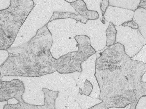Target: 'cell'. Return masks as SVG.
I'll use <instances>...</instances> for the list:
<instances>
[{"label":"cell","instance_id":"obj_10","mask_svg":"<svg viewBox=\"0 0 146 109\" xmlns=\"http://www.w3.org/2000/svg\"><path fill=\"white\" fill-rule=\"evenodd\" d=\"M93 89V86L89 81L86 80L84 85V94L89 96Z\"/></svg>","mask_w":146,"mask_h":109},{"label":"cell","instance_id":"obj_3","mask_svg":"<svg viewBox=\"0 0 146 109\" xmlns=\"http://www.w3.org/2000/svg\"><path fill=\"white\" fill-rule=\"evenodd\" d=\"M7 9L0 10V50L11 47L18 32L34 9L33 0H11Z\"/></svg>","mask_w":146,"mask_h":109},{"label":"cell","instance_id":"obj_6","mask_svg":"<svg viewBox=\"0 0 146 109\" xmlns=\"http://www.w3.org/2000/svg\"><path fill=\"white\" fill-rule=\"evenodd\" d=\"M141 0H109L110 6L132 10L135 12L139 7Z\"/></svg>","mask_w":146,"mask_h":109},{"label":"cell","instance_id":"obj_12","mask_svg":"<svg viewBox=\"0 0 146 109\" xmlns=\"http://www.w3.org/2000/svg\"><path fill=\"white\" fill-rule=\"evenodd\" d=\"M141 50L143 51L144 54H142L143 55V58H142V59L139 61H141V62H143L144 63H146V45H145L142 48Z\"/></svg>","mask_w":146,"mask_h":109},{"label":"cell","instance_id":"obj_15","mask_svg":"<svg viewBox=\"0 0 146 109\" xmlns=\"http://www.w3.org/2000/svg\"><path fill=\"white\" fill-rule=\"evenodd\" d=\"M139 7L143 8L146 10V0H141Z\"/></svg>","mask_w":146,"mask_h":109},{"label":"cell","instance_id":"obj_2","mask_svg":"<svg viewBox=\"0 0 146 109\" xmlns=\"http://www.w3.org/2000/svg\"><path fill=\"white\" fill-rule=\"evenodd\" d=\"M48 23L38 30L28 42L7 50L8 57L0 66L1 80L4 76L40 77L56 71L61 74L82 72L76 51L58 59L52 56L50 49L53 39Z\"/></svg>","mask_w":146,"mask_h":109},{"label":"cell","instance_id":"obj_13","mask_svg":"<svg viewBox=\"0 0 146 109\" xmlns=\"http://www.w3.org/2000/svg\"><path fill=\"white\" fill-rule=\"evenodd\" d=\"M142 95L143 97L146 96V82H142Z\"/></svg>","mask_w":146,"mask_h":109},{"label":"cell","instance_id":"obj_7","mask_svg":"<svg viewBox=\"0 0 146 109\" xmlns=\"http://www.w3.org/2000/svg\"><path fill=\"white\" fill-rule=\"evenodd\" d=\"M67 18H71L76 20L78 22L86 24L88 21L87 19H84L80 15L76 14L74 12H62V11H54L53 15L48 22L50 23L53 20L59 19H67Z\"/></svg>","mask_w":146,"mask_h":109},{"label":"cell","instance_id":"obj_11","mask_svg":"<svg viewBox=\"0 0 146 109\" xmlns=\"http://www.w3.org/2000/svg\"><path fill=\"white\" fill-rule=\"evenodd\" d=\"M122 26L123 27H129L134 30L139 29V26L136 22L133 21V20L125 22L122 24Z\"/></svg>","mask_w":146,"mask_h":109},{"label":"cell","instance_id":"obj_8","mask_svg":"<svg viewBox=\"0 0 146 109\" xmlns=\"http://www.w3.org/2000/svg\"><path fill=\"white\" fill-rule=\"evenodd\" d=\"M117 33V30L115 25L111 22L106 30V35L107 36L106 46L108 47L113 45L116 43Z\"/></svg>","mask_w":146,"mask_h":109},{"label":"cell","instance_id":"obj_4","mask_svg":"<svg viewBox=\"0 0 146 109\" xmlns=\"http://www.w3.org/2000/svg\"><path fill=\"white\" fill-rule=\"evenodd\" d=\"M68 2L73 7L75 11L87 20H94L98 19L99 14L97 11L89 10L85 2L83 0H77L73 2Z\"/></svg>","mask_w":146,"mask_h":109},{"label":"cell","instance_id":"obj_16","mask_svg":"<svg viewBox=\"0 0 146 109\" xmlns=\"http://www.w3.org/2000/svg\"><path fill=\"white\" fill-rule=\"evenodd\" d=\"M43 109H51V108L50 107L48 106L45 107V108H43ZM54 109H56V108H55Z\"/></svg>","mask_w":146,"mask_h":109},{"label":"cell","instance_id":"obj_14","mask_svg":"<svg viewBox=\"0 0 146 109\" xmlns=\"http://www.w3.org/2000/svg\"><path fill=\"white\" fill-rule=\"evenodd\" d=\"M136 107L135 106L131 105V107H130V109H136ZM88 109H101V108H100L99 104H98Z\"/></svg>","mask_w":146,"mask_h":109},{"label":"cell","instance_id":"obj_5","mask_svg":"<svg viewBox=\"0 0 146 109\" xmlns=\"http://www.w3.org/2000/svg\"><path fill=\"white\" fill-rule=\"evenodd\" d=\"M132 20L139 26V32L144 39L146 45V10L139 7L134 12Z\"/></svg>","mask_w":146,"mask_h":109},{"label":"cell","instance_id":"obj_9","mask_svg":"<svg viewBox=\"0 0 146 109\" xmlns=\"http://www.w3.org/2000/svg\"><path fill=\"white\" fill-rule=\"evenodd\" d=\"M109 5V0H106V1L103 0L101 1V2L100 3V10H101V12L102 16V21L103 23V24H105L104 14Z\"/></svg>","mask_w":146,"mask_h":109},{"label":"cell","instance_id":"obj_1","mask_svg":"<svg viewBox=\"0 0 146 109\" xmlns=\"http://www.w3.org/2000/svg\"><path fill=\"white\" fill-rule=\"evenodd\" d=\"M146 72V63L131 59L121 43L107 47L96 61L94 76L102 109L137 106L136 95Z\"/></svg>","mask_w":146,"mask_h":109}]
</instances>
